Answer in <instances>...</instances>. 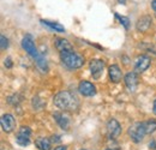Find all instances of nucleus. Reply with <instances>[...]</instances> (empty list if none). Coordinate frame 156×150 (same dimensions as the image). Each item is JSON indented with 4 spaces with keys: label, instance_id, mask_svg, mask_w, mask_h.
Wrapping results in <instances>:
<instances>
[{
    "label": "nucleus",
    "instance_id": "1",
    "mask_svg": "<svg viewBox=\"0 0 156 150\" xmlns=\"http://www.w3.org/2000/svg\"><path fill=\"white\" fill-rule=\"evenodd\" d=\"M54 105L64 112H76L79 107V101L76 95L69 90L59 91L54 96Z\"/></svg>",
    "mask_w": 156,
    "mask_h": 150
},
{
    "label": "nucleus",
    "instance_id": "2",
    "mask_svg": "<svg viewBox=\"0 0 156 150\" xmlns=\"http://www.w3.org/2000/svg\"><path fill=\"white\" fill-rule=\"evenodd\" d=\"M22 47H23V49H24L29 55H31L34 59H35V61H36L37 66L41 69V71L44 72V71L48 70L47 61H46V60L43 59V56L37 52L36 46H35L34 41L31 40L30 36H24V38H23V40H22Z\"/></svg>",
    "mask_w": 156,
    "mask_h": 150
},
{
    "label": "nucleus",
    "instance_id": "3",
    "mask_svg": "<svg viewBox=\"0 0 156 150\" xmlns=\"http://www.w3.org/2000/svg\"><path fill=\"white\" fill-rule=\"evenodd\" d=\"M60 59H61L62 65L67 70H77L79 67H82L83 64H84L83 56L79 55L78 53L73 52V51H62V52H60Z\"/></svg>",
    "mask_w": 156,
    "mask_h": 150
},
{
    "label": "nucleus",
    "instance_id": "4",
    "mask_svg": "<svg viewBox=\"0 0 156 150\" xmlns=\"http://www.w3.org/2000/svg\"><path fill=\"white\" fill-rule=\"evenodd\" d=\"M16 142L20 147H27L31 142V130L29 126H22L17 134H16Z\"/></svg>",
    "mask_w": 156,
    "mask_h": 150
},
{
    "label": "nucleus",
    "instance_id": "5",
    "mask_svg": "<svg viewBox=\"0 0 156 150\" xmlns=\"http://www.w3.org/2000/svg\"><path fill=\"white\" fill-rule=\"evenodd\" d=\"M129 137L135 142V143H139L143 141L144 136L147 134L144 131V127H143V124L142 123H137L135 125H132L130 129H129Z\"/></svg>",
    "mask_w": 156,
    "mask_h": 150
},
{
    "label": "nucleus",
    "instance_id": "6",
    "mask_svg": "<svg viewBox=\"0 0 156 150\" xmlns=\"http://www.w3.org/2000/svg\"><path fill=\"white\" fill-rule=\"evenodd\" d=\"M89 69H90V72L93 77L95 79H98L101 75L103 73V70H105V61H102L101 59H93L89 64Z\"/></svg>",
    "mask_w": 156,
    "mask_h": 150
},
{
    "label": "nucleus",
    "instance_id": "7",
    "mask_svg": "<svg viewBox=\"0 0 156 150\" xmlns=\"http://www.w3.org/2000/svg\"><path fill=\"white\" fill-rule=\"evenodd\" d=\"M107 134L112 139H117L121 134V126L115 119H109L107 123Z\"/></svg>",
    "mask_w": 156,
    "mask_h": 150
},
{
    "label": "nucleus",
    "instance_id": "8",
    "mask_svg": "<svg viewBox=\"0 0 156 150\" xmlns=\"http://www.w3.org/2000/svg\"><path fill=\"white\" fill-rule=\"evenodd\" d=\"M0 123H1L2 130L6 133L12 132L15 130V127H16V119H15V116L12 114H4L1 116Z\"/></svg>",
    "mask_w": 156,
    "mask_h": 150
},
{
    "label": "nucleus",
    "instance_id": "9",
    "mask_svg": "<svg viewBox=\"0 0 156 150\" xmlns=\"http://www.w3.org/2000/svg\"><path fill=\"white\" fill-rule=\"evenodd\" d=\"M150 64H151L150 56L145 55V54L139 55L136 59V61H135V71L142 73V72H144V71H147L149 69Z\"/></svg>",
    "mask_w": 156,
    "mask_h": 150
},
{
    "label": "nucleus",
    "instance_id": "10",
    "mask_svg": "<svg viewBox=\"0 0 156 150\" xmlns=\"http://www.w3.org/2000/svg\"><path fill=\"white\" fill-rule=\"evenodd\" d=\"M78 90H79L80 95H83L85 97H90V96H94L96 94V87L88 80H82L78 85Z\"/></svg>",
    "mask_w": 156,
    "mask_h": 150
},
{
    "label": "nucleus",
    "instance_id": "11",
    "mask_svg": "<svg viewBox=\"0 0 156 150\" xmlns=\"http://www.w3.org/2000/svg\"><path fill=\"white\" fill-rule=\"evenodd\" d=\"M124 80H125V84L129 90L131 91H135L138 85V76H137L136 72H127L125 77H124Z\"/></svg>",
    "mask_w": 156,
    "mask_h": 150
},
{
    "label": "nucleus",
    "instance_id": "12",
    "mask_svg": "<svg viewBox=\"0 0 156 150\" xmlns=\"http://www.w3.org/2000/svg\"><path fill=\"white\" fill-rule=\"evenodd\" d=\"M53 118L57 121V124L60 126V129H62L65 131L69 130V127H70V119H69V116H66L64 113H54Z\"/></svg>",
    "mask_w": 156,
    "mask_h": 150
},
{
    "label": "nucleus",
    "instance_id": "13",
    "mask_svg": "<svg viewBox=\"0 0 156 150\" xmlns=\"http://www.w3.org/2000/svg\"><path fill=\"white\" fill-rule=\"evenodd\" d=\"M108 73H109V79L113 82V83H118V82H120L121 80V78H122V72H121V70L119 69V66L118 65H111L109 67H108Z\"/></svg>",
    "mask_w": 156,
    "mask_h": 150
},
{
    "label": "nucleus",
    "instance_id": "14",
    "mask_svg": "<svg viewBox=\"0 0 156 150\" xmlns=\"http://www.w3.org/2000/svg\"><path fill=\"white\" fill-rule=\"evenodd\" d=\"M35 145L40 150H51L52 148V139L47 137H40L35 141Z\"/></svg>",
    "mask_w": 156,
    "mask_h": 150
},
{
    "label": "nucleus",
    "instance_id": "15",
    "mask_svg": "<svg viewBox=\"0 0 156 150\" xmlns=\"http://www.w3.org/2000/svg\"><path fill=\"white\" fill-rule=\"evenodd\" d=\"M151 25V18L150 16H143L142 18H139V20L137 22V30L139 31H147L149 29V27Z\"/></svg>",
    "mask_w": 156,
    "mask_h": 150
},
{
    "label": "nucleus",
    "instance_id": "16",
    "mask_svg": "<svg viewBox=\"0 0 156 150\" xmlns=\"http://www.w3.org/2000/svg\"><path fill=\"white\" fill-rule=\"evenodd\" d=\"M55 47L59 49V52H62V51H72L71 43L67 40L61 38H58L55 40Z\"/></svg>",
    "mask_w": 156,
    "mask_h": 150
},
{
    "label": "nucleus",
    "instance_id": "17",
    "mask_svg": "<svg viewBox=\"0 0 156 150\" xmlns=\"http://www.w3.org/2000/svg\"><path fill=\"white\" fill-rule=\"evenodd\" d=\"M41 23H42L44 27H47V28H49L51 30H53V31H58V33H64V31H65L64 25L59 24V23H57V22H51V20H41Z\"/></svg>",
    "mask_w": 156,
    "mask_h": 150
},
{
    "label": "nucleus",
    "instance_id": "18",
    "mask_svg": "<svg viewBox=\"0 0 156 150\" xmlns=\"http://www.w3.org/2000/svg\"><path fill=\"white\" fill-rule=\"evenodd\" d=\"M143 124V127H144V131L147 134L149 133H153L156 131V120L155 119H150V120H145V121H142Z\"/></svg>",
    "mask_w": 156,
    "mask_h": 150
},
{
    "label": "nucleus",
    "instance_id": "19",
    "mask_svg": "<svg viewBox=\"0 0 156 150\" xmlns=\"http://www.w3.org/2000/svg\"><path fill=\"white\" fill-rule=\"evenodd\" d=\"M115 18L119 19V23L122 24L125 27V29H129V25H130V22H129V18L127 17H124V16H119V15H115Z\"/></svg>",
    "mask_w": 156,
    "mask_h": 150
},
{
    "label": "nucleus",
    "instance_id": "20",
    "mask_svg": "<svg viewBox=\"0 0 156 150\" xmlns=\"http://www.w3.org/2000/svg\"><path fill=\"white\" fill-rule=\"evenodd\" d=\"M0 42H1V51H5V49L7 48V46H9V41H7V38H5L4 35H1Z\"/></svg>",
    "mask_w": 156,
    "mask_h": 150
},
{
    "label": "nucleus",
    "instance_id": "21",
    "mask_svg": "<svg viewBox=\"0 0 156 150\" xmlns=\"http://www.w3.org/2000/svg\"><path fill=\"white\" fill-rule=\"evenodd\" d=\"M5 66H6L7 69H11V67H12V60H11L10 56L6 58V60H5Z\"/></svg>",
    "mask_w": 156,
    "mask_h": 150
},
{
    "label": "nucleus",
    "instance_id": "22",
    "mask_svg": "<svg viewBox=\"0 0 156 150\" xmlns=\"http://www.w3.org/2000/svg\"><path fill=\"white\" fill-rule=\"evenodd\" d=\"M149 148L150 149H156V141H151L149 143Z\"/></svg>",
    "mask_w": 156,
    "mask_h": 150
},
{
    "label": "nucleus",
    "instance_id": "23",
    "mask_svg": "<svg viewBox=\"0 0 156 150\" xmlns=\"http://www.w3.org/2000/svg\"><path fill=\"white\" fill-rule=\"evenodd\" d=\"M66 149H67L66 145H58V147L54 148V150H66Z\"/></svg>",
    "mask_w": 156,
    "mask_h": 150
},
{
    "label": "nucleus",
    "instance_id": "24",
    "mask_svg": "<svg viewBox=\"0 0 156 150\" xmlns=\"http://www.w3.org/2000/svg\"><path fill=\"white\" fill-rule=\"evenodd\" d=\"M151 7H153V9L156 11V0H154V1L151 2Z\"/></svg>",
    "mask_w": 156,
    "mask_h": 150
},
{
    "label": "nucleus",
    "instance_id": "25",
    "mask_svg": "<svg viewBox=\"0 0 156 150\" xmlns=\"http://www.w3.org/2000/svg\"><path fill=\"white\" fill-rule=\"evenodd\" d=\"M153 112L156 114V100L154 101V105H153Z\"/></svg>",
    "mask_w": 156,
    "mask_h": 150
},
{
    "label": "nucleus",
    "instance_id": "26",
    "mask_svg": "<svg viewBox=\"0 0 156 150\" xmlns=\"http://www.w3.org/2000/svg\"><path fill=\"white\" fill-rule=\"evenodd\" d=\"M105 150H120V149H114V148H108V149H105Z\"/></svg>",
    "mask_w": 156,
    "mask_h": 150
},
{
    "label": "nucleus",
    "instance_id": "27",
    "mask_svg": "<svg viewBox=\"0 0 156 150\" xmlns=\"http://www.w3.org/2000/svg\"><path fill=\"white\" fill-rule=\"evenodd\" d=\"M78 150H87V149H78Z\"/></svg>",
    "mask_w": 156,
    "mask_h": 150
},
{
    "label": "nucleus",
    "instance_id": "28",
    "mask_svg": "<svg viewBox=\"0 0 156 150\" xmlns=\"http://www.w3.org/2000/svg\"><path fill=\"white\" fill-rule=\"evenodd\" d=\"M155 17H156V11H155Z\"/></svg>",
    "mask_w": 156,
    "mask_h": 150
}]
</instances>
